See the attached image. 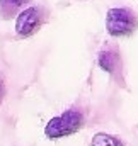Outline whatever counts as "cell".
Returning <instances> with one entry per match:
<instances>
[{"label": "cell", "instance_id": "4", "mask_svg": "<svg viewBox=\"0 0 138 146\" xmlns=\"http://www.w3.org/2000/svg\"><path fill=\"white\" fill-rule=\"evenodd\" d=\"M97 63H99L101 70L111 73V75H116L121 70V60H119V54L114 49H104V51H101V54L97 58Z\"/></svg>", "mask_w": 138, "mask_h": 146}, {"label": "cell", "instance_id": "7", "mask_svg": "<svg viewBox=\"0 0 138 146\" xmlns=\"http://www.w3.org/2000/svg\"><path fill=\"white\" fill-rule=\"evenodd\" d=\"M3 97H5V87H3V82H0V106L3 102Z\"/></svg>", "mask_w": 138, "mask_h": 146}, {"label": "cell", "instance_id": "6", "mask_svg": "<svg viewBox=\"0 0 138 146\" xmlns=\"http://www.w3.org/2000/svg\"><path fill=\"white\" fill-rule=\"evenodd\" d=\"M92 146H125V143L116 136H111L106 133H97L92 138Z\"/></svg>", "mask_w": 138, "mask_h": 146}, {"label": "cell", "instance_id": "2", "mask_svg": "<svg viewBox=\"0 0 138 146\" xmlns=\"http://www.w3.org/2000/svg\"><path fill=\"white\" fill-rule=\"evenodd\" d=\"M85 122L84 114L78 109H68L65 110L62 115H56L53 119H50V122L44 127V134L51 139H58V138H65L73 133H77Z\"/></svg>", "mask_w": 138, "mask_h": 146}, {"label": "cell", "instance_id": "3", "mask_svg": "<svg viewBox=\"0 0 138 146\" xmlns=\"http://www.w3.org/2000/svg\"><path fill=\"white\" fill-rule=\"evenodd\" d=\"M46 21V10L41 5H31L19 12L15 19V33L21 37H29L36 34Z\"/></svg>", "mask_w": 138, "mask_h": 146}, {"label": "cell", "instance_id": "5", "mask_svg": "<svg viewBox=\"0 0 138 146\" xmlns=\"http://www.w3.org/2000/svg\"><path fill=\"white\" fill-rule=\"evenodd\" d=\"M29 2L31 0H0V15L9 19Z\"/></svg>", "mask_w": 138, "mask_h": 146}, {"label": "cell", "instance_id": "1", "mask_svg": "<svg viewBox=\"0 0 138 146\" xmlns=\"http://www.w3.org/2000/svg\"><path fill=\"white\" fill-rule=\"evenodd\" d=\"M138 27L135 10L128 7H113L106 14V31L114 37L131 36Z\"/></svg>", "mask_w": 138, "mask_h": 146}]
</instances>
